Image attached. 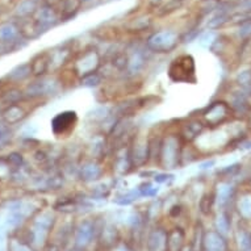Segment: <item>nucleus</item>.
I'll return each instance as SVG.
<instances>
[{"instance_id": "f257e3e1", "label": "nucleus", "mask_w": 251, "mask_h": 251, "mask_svg": "<svg viewBox=\"0 0 251 251\" xmlns=\"http://www.w3.org/2000/svg\"><path fill=\"white\" fill-rule=\"evenodd\" d=\"M103 226H98L95 220H83L82 223L75 226L73 246L80 250H87L92 242L98 239Z\"/></svg>"}, {"instance_id": "f03ea898", "label": "nucleus", "mask_w": 251, "mask_h": 251, "mask_svg": "<svg viewBox=\"0 0 251 251\" xmlns=\"http://www.w3.org/2000/svg\"><path fill=\"white\" fill-rule=\"evenodd\" d=\"M170 78L174 82L188 83L191 79L195 80V61L191 55H181L174 59L169 69Z\"/></svg>"}, {"instance_id": "7ed1b4c3", "label": "nucleus", "mask_w": 251, "mask_h": 251, "mask_svg": "<svg viewBox=\"0 0 251 251\" xmlns=\"http://www.w3.org/2000/svg\"><path fill=\"white\" fill-rule=\"evenodd\" d=\"M76 123H78L76 112H61L51 120V130L55 136H67L74 130Z\"/></svg>"}, {"instance_id": "20e7f679", "label": "nucleus", "mask_w": 251, "mask_h": 251, "mask_svg": "<svg viewBox=\"0 0 251 251\" xmlns=\"http://www.w3.org/2000/svg\"><path fill=\"white\" fill-rule=\"evenodd\" d=\"M231 246L229 238L224 237L216 230H206L204 237L202 251H230Z\"/></svg>"}, {"instance_id": "39448f33", "label": "nucleus", "mask_w": 251, "mask_h": 251, "mask_svg": "<svg viewBox=\"0 0 251 251\" xmlns=\"http://www.w3.org/2000/svg\"><path fill=\"white\" fill-rule=\"evenodd\" d=\"M146 251H167V230L156 227L151 230L145 241Z\"/></svg>"}, {"instance_id": "423d86ee", "label": "nucleus", "mask_w": 251, "mask_h": 251, "mask_svg": "<svg viewBox=\"0 0 251 251\" xmlns=\"http://www.w3.org/2000/svg\"><path fill=\"white\" fill-rule=\"evenodd\" d=\"M187 243V234L181 227H173L167 230V251H181Z\"/></svg>"}, {"instance_id": "0eeeda50", "label": "nucleus", "mask_w": 251, "mask_h": 251, "mask_svg": "<svg viewBox=\"0 0 251 251\" xmlns=\"http://www.w3.org/2000/svg\"><path fill=\"white\" fill-rule=\"evenodd\" d=\"M217 233H220L224 237L229 238V235L233 231V224H231L230 213L226 210H223L221 213H218V216L214 220V229Z\"/></svg>"}, {"instance_id": "6e6552de", "label": "nucleus", "mask_w": 251, "mask_h": 251, "mask_svg": "<svg viewBox=\"0 0 251 251\" xmlns=\"http://www.w3.org/2000/svg\"><path fill=\"white\" fill-rule=\"evenodd\" d=\"M7 251H38V250H36L32 245H29L25 239L21 238L20 235L16 233V234L11 235V238L8 239Z\"/></svg>"}, {"instance_id": "1a4fd4ad", "label": "nucleus", "mask_w": 251, "mask_h": 251, "mask_svg": "<svg viewBox=\"0 0 251 251\" xmlns=\"http://www.w3.org/2000/svg\"><path fill=\"white\" fill-rule=\"evenodd\" d=\"M25 117V111L19 105H11L3 112V119L8 124H15L19 123L20 120Z\"/></svg>"}, {"instance_id": "9d476101", "label": "nucleus", "mask_w": 251, "mask_h": 251, "mask_svg": "<svg viewBox=\"0 0 251 251\" xmlns=\"http://www.w3.org/2000/svg\"><path fill=\"white\" fill-rule=\"evenodd\" d=\"M214 202H216V195L214 194H205L200 199V204H199V209L204 216H210L213 212Z\"/></svg>"}, {"instance_id": "9b49d317", "label": "nucleus", "mask_w": 251, "mask_h": 251, "mask_svg": "<svg viewBox=\"0 0 251 251\" xmlns=\"http://www.w3.org/2000/svg\"><path fill=\"white\" fill-rule=\"evenodd\" d=\"M32 74V70H30V65H21V66L15 67L11 73L8 74V79L13 80V82H20V80H24Z\"/></svg>"}, {"instance_id": "f8f14e48", "label": "nucleus", "mask_w": 251, "mask_h": 251, "mask_svg": "<svg viewBox=\"0 0 251 251\" xmlns=\"http://www.w3.org/2000/svg\"><path fill=\"white\" fill-rule=\"evenodd\" d=\"M30 65V70H32V74L34 75H41L44 74L46 70H48V61H46L45 55H37L34 58Z\"/></svg>"}, {"instance_id": "ddd939ff", "label": "nucleus", "mask_w": 251, "mask_h": 251, "mask_svg": "<svg viewBox=\"0 0 251 251\" xmlns=\"http://www.w3.org/2000/svg\"><path fill=\"white\" fill-rule=\"evenodd\" d=\"M16 37V29L13 25H3L0 28V40L3 42H13V38Z\"/></svg>"}, {"instance_id": "4468645a", "label": "nucleus", "mask_w": 251, "mask_h": 251, "mask_svg": "<svg viewBox=\"0 0 251 251\" xmlns=\"http://www.w3.org/2000/svg\"><path fill=\"white\" fill-rule=\"evenodd\" d=\"M82 175L84 176L86 180H91V179H96V176L100 175V170L96 166H86L82 170Z\"/></svg>"}, {"instance_id": "2eb2a0df", "label": "nucleus", "mask_w": 251, "mask_h": 251, "mask_svg": "<svg viewBox=\"0 0 251 251\" xmlns=\"http://www.w3.org/2000/svg\"><path fill=\"white\" fill-rule=\"evenodd\" d=\"M12 138V133L7 126H0V148H4Z\"/></svg>"}, {"instance_id": "dca6fc26", "label": "nucleus", "mask_w": 251, "mask_h": 251, "mask_svg": "<svg viewBox=\"0 0 251 251\" xmlns=\"http://www.w3.org/2000/svg\"><path fill=\"white\" fill-rule=\"evenodd\" d=\"M100 76L96 74H90L86 75L84 78L82 79V84L86 87H96L100 83Z\"/></svg>"}, {"instance_id": "f3484780", "label": "nucleus", "mask_w": 251, "mask_h": 251, "mask_svg": "<svg viewBox=\"0 0 251 251\" xmlns=\"http://www.w3.org/2000/svg\"><path fill=\"white\" fill-rule=\"evenodd\" d=\"M21 98V92L19 90H11L9 92H7L5 94V96L3 98V100H4L5 103H9V104H13L16 103L17 100L20 99Z\"/></svg>"}, {"instance_id": "a211bd4d", "label": "nucleus", "mask_w": 251, "mask_h": 251, "mask_svg": "<svg viewBox=\"0 0 251 251\" xmlns=\"http://www.w3.org/2000/svg\"><path fill=\"white\" fill-rule=\"evenodd\" d=\"M241 167L242 166L241 165H233V166H227V167H225L224 170H221L220 173L224 174V176L225 177H231V176H235L237 174L239 173V170H241ZM218 173V174H220Z\"/></svg>"}, {"instance_id": "6ab92c4d", "label": "nucleus", "mask_w": 251, "mask_h": 251, "mask_svg": "<svg viewBox=\"0 0 251 251\" xmlns=\"http://www.w3.org/2000/svg\"><path fill=\"white\" fill-rule=\"evenodd\" d=\"M7 161H8L9 165L15 166V167H20L21 163H23V156L19 152H11L7 158Z\"/></svg>"}, {"instance_id": "aec40b11", "label": "nucleus", "mask_w": 251, "mask_h": 251, "mask_svg": "<svg viewBox=\"0 0 251 251\" xmlns=\"http://www.w3.org/2000/svg\"><path fill=\"white\" fill-rule=\"evenodd\" d=\"M112 251H134V250H133V247L130 246L128 242L121 241V242H120L119 245H117V246H116Z\"/></svg>"}, {"instance_id": "412c9836", "label": "nucleus", "mask_w": 251, "mask_h": 251, "mask_svg": "<svg viewBox=\"0 0 251 251\" xmlns=\"http://www.w3.org/2000/svg\"><path fill=\"white\" fill-rule=\"evenodd\" d=\"M170 177V175H158V176H155V181H158V183H163V181H166L167 179Z\"/></svg>"}, {"instance_id": "4be33fe9", "label": "nucleus", "mask_w": 251, "mask_h": 251, "mask_svg": "<svg viewBox=\"0 0 251 251\" xmlns=\"http://www.w3.org/2000/svg\"><path fill=\"white\" fill-rule=\"evenodd\" d=\"M67 251H87V250H80V249H76V247L73 246V249H70V250H67Z\"/></svg>"}, {"instance_id": "5701e85b", "label": "nucleus", "mask_w": 251, "mask_h": 251, "mask_svg": "<svg viewBox=\"0 0 251 251\" xmlns=\"http://www.w3.org/2000/svg\"><path fill=\"white\" fill-rule=\"evenodd\" d=\"M181 251H192V250H191L190 246H185L184 249H183V250H181Z\"/></svg>"}]
</instances>
